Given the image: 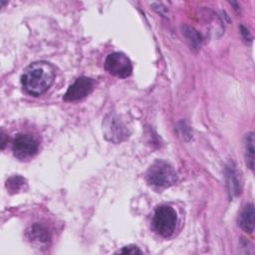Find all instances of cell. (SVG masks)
<instances>
[{
	"instance_id": "obj_1",
	"label": "cell",
	"mask_w": 255,
	"mask_h": 255,
	"mask_svg": "<svg viewBox=\"0 0 255 255\" xmlns=\"http://www.w3.org/2000/svg\"><path fill=\"white\" fill-rule=\"evenodd\" d=\"M56 77L55 68L46 61H38L30 64L21 76L24 90L32 96L38 97L48 91Z\"/></svg>"
},
{
	"instance_id": "obj_2",
	"label": "cell",
	"mask_w": 255,
	"mask_h": 255,
	"mask_svg": "<svg viewBox=\"0 0 255 255\" xmlns=\"http://www.w3.org/2000/svg\"><path fill=\"white\" fill-rule=\"evenodd\" d=\"M146 179L149 184L157 187H169L177 180L174 168L163 160L154 161L146 172Z\"/></svg>"
},
{
	"instance_id": "obj_3",
	"label": "cell",
	"mask_w": 255,
	"mask_h": 255,
	"mask_svg": "<svg viewBox=\"0 0 255 255\" xmlns=\"http://www.w3.org/2000/svg\"><path fill=\"white\" fill-rule=\"evenodd\" d=\"M176 223L177 214L172 207L162 205L156 208L153 215V226L158 234L169 237L175 231Z\"/></svg>"
},
{
	"instance_id": "obj_4",
	"label": "cell",
	"mask_w": 255,
	"mask_h": 255,
	"mask_svg": "<svg viewBox=\"0 0 255 255\" xmlns=\"http://www.w3.org/2000/svg\"><path fill=\"white\" fill-rule=\"evenodd\" d=\"M103 132L109 141L120 143L128 136V130L126 125L115 115L109 114L103 121Z\"/></svg>"
},
{
	"instance_id": "obj_5",
	"label": "cell",
	"mask_w": 255,
	"mask_h": 255,
	"mask_svg": "<svg viewBox=\"0 0 255 255\" xmlns=\"http://www.w3.org/2000/svg\"><path fill=\"white\" fill-rule=\"evenodd\" d=\"M105 68L110 74L118 78H128L132 71L129 59L121 52L109 54L105 61Z\"/></svg>"
},
{
	"instance_id": "obj_6",
	"label": "cell",
	"mask_w": 255,
	"mask_h": 255,
	"mask_svg": "<svg viewBox=\"0 0 255 255\" xmlns=\"http://www.w3.org/2000/svg\"><path fill=\"white\" fill-rule=\"evenodd\" d=\"M39 148L37 139L30 133H18L13 140V151L16 157L26 159L34 156Z\"/></svg>"
},
{
	"instance_id": "obj_7",
	"label": "cell",
	"mask_w": 255,
	"mask_h": 255,
	"mask_svg": "<svg viewBox=\"0 0 255 255\" xmlns=\"http://www.w3.org/2000/svg\"><path fill=\"white\" fill-rule=\"evenodd\" d=\"M95 87V82L88 77L78 78L67 90L64 95V101L75 102L90 95Z\"/></svg>"
},
{
	"instance_id": "obj_8",
	"label": "cell",
	"mask_w": 255,
	"mask_h": 255,
	"mask_svg": "<svg viewBox=\"0 0 255 255\" xmlns=\"http://www.w3.org/2000/svg\"><path fill=\"white\" fill-rule=\"evenodd\" d=\"M238 225L247 233L251 234L254 231V207L252 203L247 204L242 209L238 217Z\"/></svg>"
},
{
	"instance_id": "obj_9",
	"label": "cell",
	"mask_w": 255,
	"mask_h": 255,
	"mask_svg": "<svg viewBox=\"0 0 255 255\" xmlns=\"http://www.w3.org/2000/svg\"><path fill=\"white\" fill-rule=\"evenodd\" d=\"M27 237L31 241L38 243H47L51 238L48 228L41 223L33 224L27 230Z\"/></svg>"
},
{
	"instance_id": "obj_10",
	"label": "cell",
	"mask_w": 255,
	"mask_h": 255,
	"mask_svg": "<svg viewBox=\"0 0 255 255\" xmlns=\"http://www.w3.org/2000/svg\"><path fill=\"white\" fill-rule=\"evenodd\" d=\"M226 181L230 195L238 196L241 192V184L240 178L238 176V172L235 169V166L232 164L226 166Z\"/></svg>"
},
{
	"instance_id": "obj_11",
	"label": "cell",
	"mask_w": 255,
	"mask_h": 255,
	"mask_svg": "<svg viewBox=\"0 0 255 255\" xmlns=\"http://www.w3.org/2000/svg\"><path fill=\"white\" fill-rule=\"evenodd\" d=\"M244 147H245V158L246 163L250 169L254 168V133L252 131L248 132L245 135V141H244Z\"/></svg>"
},
{
	"instance_id": "obj_12",
	"label": "cell",
	"mask_w": 255,
	"mask_h": 255,
	"mask_svg": "<svg viewBox=\"0 0 255 255\" xmlns=\"http://www.w3.org/2000/svg\"><path fill=\"white\" fill-rule=\"evenodd\" d=\"M25 184V179L19 175L10 177L6 182V187L11 193H15L19 191L23 185Z\"/></svg>"
},
{
	"instance_id": "obj_13",
	"label": "cell",
	"mask_w": 255,
	"mask_h": 255,
	"mask_svg": "<svg viewBox=\"0 0 255 255\" xmlns=\"http://www.w3.org/2000/svg\"><path fill=\"white\" fill-rule=\"evenodd\" d=\"M184 35L186 36V38L191 41V44L193 46H198L200 45V36L198 34L197 31H195L192 27H184V31H183Z\"/></svg>"
},
{
	"instance_id": "obj_14",
	"label": "cell",
	"mask_w": 255,
	"mask_h": 255,
	"mask_svg": "<svg viewBox=\"0 0 255 255\" xmlns=\"http://www.w3.org/2000/svg\"><path fill=\"white\" fill-rule=\"evenodd\" d=\"M118 253H123V254H141L142 251L138 249L137 246L135 245H128L123 247V249L119 250Z\"/></svg>"
},
{
	"instance_id": "obj_15",
	"label": "cell",
	"mask_w": 255,
	"mask_h": 255,
	"mask_svg": "<svg viewBox=\"0 0 255 255\" xmlns=\"http://www.w3.org/2000/svg\"><path fill=\"white\" fill-rule=\"evenodd\" d=\"M241 33L245 36V39H247V37H248V39H251V37H250V35H249V33H248V30L247 29H245L244 27H241Z\"/></svg>"
}]
</instances>
